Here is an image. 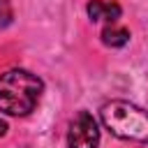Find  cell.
I'll return each mask as SVG.
<instances>
[{"mask_svg":"<svg viewBox=\"0 0 148 148\" xmlns=\"http://www.w3.org/2000/svg\"><path fill=\"white\" fill-rule=\"evenodd\" d=\"M5 132H7V123H5V120H2V118H0V136H2V134H5Z\"/></svg>","mask_w":148,"mask_h":148,"instance_id":"obj_6","label":"cell"},{"mask_svg":"<svg viewBox=\"0 0 148 148\" xmlns=\"http://www.w3.org/2000/svg\"><path fill=\"white\" fill-rule=\"evenodd\" d=\"M99 146V127L92 113L79 111L67 130V148H97Z\"/></svg>","mask_w":148,"mask_h":148,"instance_id":"obj_3","label":"cell"},{"mask_svg":"<svg viewBox=\"0 0 148 148\" xmlns=\"http://www.w3.org/2000/svg\"><path fill=\"white\" fill-rule=\"evenodd\" d=\"M44 83L28 69H7L0 74V111L7 116H25L30 113L39 97Z\"/></svg>","mask_w":148,"mask_h":148,"instance_id":"obj_1","label":"cell"},{"mask_svg":"<svg viewBox=\"0 0 148 148\" xmlns=\"http://www.w3.org/2000/svg\"><path fill=\"white\" fill-rule=\"evenodd\" d=\"M88 16L92 21H106V23H116L120 18V5L116 2H104V0H90L86 7Z\"/></svg>","mask_w":148,"mask_h":148,"instance_id":"obj_4","label":"cell"},{"mask_svg":"<svg viewBox=\"0 0 148 148\" xmlns=\"http://www.w3.org/2000/svg\"><path fill=\"white\" fill-rule=\"evenodd\" d=\"M104 127L118 139L148 143V111L125 99H111L99 111Z\"/></svg>","mask_w":148,"mask_h":148,"instance_id":"obj_2","label":"cell"},{"mask_svg":"<svg viewBox=\"0 0 148 148\" xmlns=\"http://www.w3.org/2000/svg\"><path fill=\"white\" fill-rule=\"evenodd\" d=\"M102 42H104L106 46H111V49H118V46H125V44L130 42V32H127L125 28H118V25L109 23V25L102 30Z\"/></svg>","mask_w":148,"mask_h":148,"instance_id":"obj_5","label":"cell"}]
</instances>
